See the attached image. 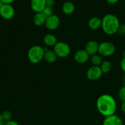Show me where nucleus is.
Masks as SVG:
<instances>
[{"mask_svg": "<svg viewBox=\"0 0 125 125\" xmlns=\"http://www.w3.org/2000/svg\"><path fill=\"white\" fill-rule=\"evenodd\" d=\"M96 108L98 112L106 117L115 114L116 103L115 98L109 94H102L96 101Z\"/></svg>", "mask_w": 125, "mask_h": 125, "instance_id": "f257e3e1", "label": "nucleus"}, {"mask_svg": "<svg viewBox=\"0 0 125 125\" xmlns=\"http://www.w3.org/2000/svg\"><path fill=\"white\" fill-rule=\"evenodd\" d=\"M120 25L119 19L113 14H106L102 18V29L107 35H111L117 33Z\"/></svg>", "mask_w": 125, "mask_h": 125, "instance_id": "f03ea898", "label": "nucleus"}, {"mask_svg": "<svg viewBox=\"0 0 125 125\" xmlns=\"http://www.w3.org/2000/svg\"><path fill=\"white\" fill-rule=\"evenodd\" d=\"M44 48L39 45H34L28 50V60L31 63L37 64L44 59Z\"/></svg>", "mask_w": 125, "mask_h": 125, "instance_id": "7ed1b4c3", "label": "nucleus"}, {"mask_svg": "<svg viewBox=\"0 0 125 125\" xmlns=\"http://www.w3.org/2000/svg\"><path fill=\"white\" fill-rule=\"evenodd\" d=\"M115 46L111 42L105 41L99 44L98 52L102 57H109L115 53Z\"/></svg>", "mask_w": 125, "mask_h": 125, "instance_id": "20e7f679", "label": "nucleus"}, {"mask_svg": "<svg viewBox=\"0 0 125 125\" xmlns=\"http://www.w3.org/2000/svg\"><path fill=\"white\" fill-rule=\"evenodd\" d=\"M53 51L58 57H66L71 53V48L69 45L65 42H58L53 46Z\"/></svg>", "mask_w": 125, "mask_h": 125, "instance_id": "39448f33", "label": "nucleus"}, {"mask_svg": "<svg viewBox=\"0 0 125 125\" xmlns=\"http://www.w3.org/2000/svg\"><path fill=\"white\" fill-rule=\"evenodd\" d=\"M103 73L99 66H91L87 72V77L90 81H97L100 79Z\"/></svg>", "mask_w": 125, "mask_h": 125, "instance_id": "423d86ee", "label": "nucleus"}, {"mask_svg": "<svg viewBox=\"0 0 125 125\" xmlns=\"http://www.w3.org/2000/svg\"><path fill=\"white\" fill-rule=\"evenodd\" d=\"M15 15V10L11 4H4L0 9V16L5 20H11Z\"/></svg>", "mask_w": 125, "mask_h": 125, "instance_id": "0eeeda50", "label": "nucleus"}, {"mask_svg": "<svg viewBox=\"0 0 125 125\" xmlns=\"http://www.w3.org/2000/svg\"><path fill=\"white\" fill-rule=\"evenodd\" d=\"M60 24V19L57 15L53 14L47 17L44 25L49 30L53 31L57 29Z\"/></svg>", "mask_w": 125, "mask_h": 125, "instance_id": "6e6552de", "label": "nucleus"}, {"mask_svg": "<svg viewBox=\"0 0 125 125\" xmlns=\"http://www.w3.org/2000/svg\"><path fill=\"white\" fill-rule=\"evenodd\" d=\"M98 48L99 43L95 40H90L87 43L84 50L89 55V56H91L98 53Z\"/></svg>", "mask_w": 125, "mask_h": 125, "instance_id": "1a4fd4ad", "label": "nucleus"}, {"mask_svg": "<svg viewBox=\"0 0 125 125\" xmlns=\"http://www.w3.org/2000/svg\"><path fill=\"white\" fill-rule=\"evenodd\" d=\"M89 55L85 50H79L74 54V60L78 63H85L89 60Z\"/></svg>", "mask_w": 125, "mask_h": 125, "instance_id": "9d476101", "label": "nucleus"}, {"mask_svg": "<svg viewBox=\"0 0 125 125\" xmlns=\"http://www.w3.org/2000/svg\"><path fill=\"white\" fill-rule=\"evenodd\" d=\"M102 125H123V122L120 117L113 114L105 117Z\"/></svg>", "mask_w": 125, "mask_h": 125, "instance_id": "9b49d317", "label": "nucleus"}, {"mask_svg": "<svg viewBox=\"0 0 125 125\" xmlns=\"http://www.w3.org/2000/svg\"><path fill=\"white\" fill-rule=\"evenodd\" d=\"M45 6V0H31V8L36 13L42 12Z\"/></svg>", "mask_w": 125, "mask_h": 125, "instance_id": "f8f14e48", "label": "nucleus"}, {"mask_svg": "<svg viewBox=\"0 0 125 125\" xmlns=\"http://www.w3.org/2000/svg\"><path fill=\"white\" fill-rule=\"evenodd\" d=\"M101 25L102 19L99 17H92L88 20V26L89 29L91 30H98V29L101 28Z\"/></svg>", "mask_w": 125, "mask_h": 125, "instance_id": "ddd939ff", "label": "nucleus"}, {"mask_svg": "<svg viewBox=\"0 0 125 125\" xmlns=\"http://www.w3.org/2000/svg\"><path fill=\"white\" fill-rule=\"evenodd\" d=\"M47 17L42 13V12L36 13L33 18V22L36 26H42L45 24Z\"/></svg>", "mask_w": 125, "mask_h": 125, "instance_id": "4468645a", "label": "nucleus"}, {"mask_svg": "<svg viewBox=\"0 0 125 125\" xmlns=\"http://www.w3.org/2000/svg\"><path fill=\"white\" fill-rule=\"evenodd\" d=\"M44 51H45V52H44V59L45 60L46 62L50 63H54V62H56L58 57L53 51V50H44Z\"/></svg>", "mask_w": 125, "mask_h": 125, "instance_id": "2eb2a0df", "label": "nucleus"}, {"mask_svg": "<svg viewBox=\"0 0 125 125\" xmlns=\"http://www.w3.org/2000/svg\"><path fill=\"white\" fill-rule=\"evenodd\" d=\"M43 41L45 45L47 46H54L58 42L55 35L51 34H46L43 39Z\"/></svg>", "mask_w": 125, "mask_h": 125, "instance_id": "dca6fc26", "label": "nucleus"}, {"mask_svg": "<svg viewBox=\"0 0 125 125\" xmlns=\"http://www.w3.org/2000/svg\"><path fill=\"white\" fill-rule=\"evenodd\" d=\"M62 10L64 14L69 15L72 14L75 10V6L71 1H66L62 4Z\"/></svg>", "mask_w": 125, "mask_h": 125, "instance_id": "f3484780", "label": "nucleus"}, {"mask_svg": "<svg viewBox=\"0 0 125 125\" xmlns=\"http://www.w3.org/2000/svg\"><path fill=\"white\" fill-rule=\"evenodd\" d=\"M100 70H102L103 73H108L110 72L112 70V63L109 61H104L99 66Z\"/></svg>", "mask_w": 125, "mask_h": 125, "instance_id": "a211bd4d", "label": "nucleus"}, {"mask_svg": "<svg viewBox=\"0 0 125 125\" xmlns=\"http://www.w3.org/2000/svg\"><path fill=\"white\" fill-rule=\"evenodd\" d=\"M90 60L93 66H99V67L103 61L102 59V56H100L99 54H96L91 56Z\"/></svg>", "mask_w": 125, "mask_h": 125, "instance_id": "6ab92c4d", "label": "nucleus"}, {"mask_svg": "<svg viewBox=\"0 0 125 125\" xmlns=\"http://www.w3.org/2000/svg\"><path fill=\"white\" fill-rule=\"evenodd\" d=\"M12 114L9 111H4L2 114H0V120L4 122H8L12 120Z\"/></svg>", "mask_w": 125, "mask_h": 125, "instance_id": "aec40b11", "label": "nucleus"}, {"mask_svg": "<svg viewBox=\"0 0 125 125\" xmlns=\"http://www.w3.org/2000/svg\"><path fill=\"white\" fill-rule=\"evenodd\" d=\"M42 13L47 18L50 16L53 15V10L51 7H49V6H45V8L42 10Z\"/></svg>", "mask_w": 125, "mask_h": 125, "instance_id": "412c9836", "label": "nucleus"}, {"mask_svg": "<svg viewBox=\"0 0 125 125\" xmlns=\"http://www.w3.org/2000/svg\"><path fill=\"white\" fill-rule=\"evenodd\" d=\"M118 97L121 101H125V86L123 85L118 92Z\"/></svg>", "mask_w": 125, "mask_h": 125, "instance_id": "4be33fe9", "label": "nucleus"}, {"mask_svg": "<svg viewBox=\"0 0 125 125\" xmlns=\"http://www.w3.org/2000/svg\"><path fill=\"white\" fill-rule=\"evenodd\" d=\"M117 33H118V34L121 35H125V24H120Z\"/></svg>", "mask_w": 125, "mask_h": 125, "instance_id": "5701e85b", "label": "nucleus"}, {"mask_svg": "<svg viewBox=\"0 0 125 125\" xmlns=\"http://www.w3.org/2000/svg\"><path fill=\"white\" fill-rule=\"evenodd\" d=\"M55 4V0H45V5L46 6L52 7Z\"/></svg>", "mask_w": 125, "mask_h": 125, "instance_id": "b1692460", "label": "nucleus"}, {"mask_svg": "<svg viewBox=\"0 0 125 125\" xmlns=\"http://www.w3.org/2000/svg\"><path fill=\"white\" fill-rule=\"evenodd\" d=\"M120 67L124 73H125V58H122L120 62Z\"/></svg>", "mask_w": 125, "mask_h": 125, "instance_id": "393cba45", "label": "nucleus"}, {"mask_svg": "<svg viewBox=\"0 0 125 125\" xmlns=\"http://www.w3.org/2000/svg\"><path fill=\"white\" fill-rule=\"evenodd\" d=\"M4 125H18V123H17V122L11 120L8 121V122H5Z\"/></svg>", "mask_w": 125, "mask_h": 125, "instance_id": "a878e982", "label": "nucleus"}, {"mask_svg": "<svg viewBox=\"0 0 125 125\" xmlns=\"http://www.w3.org/2000/svg\"><path fill=\"white\" fill-rule=\"evenodd\" d=\"M3 4H11L12 2H14L15 0H1Z\"/></svg>", "mask_w": 125, "mask_h": 125, "instance_id": "bb28decb", "label": "nucleus"}, {"mask_svg": "<svg viewBox=\"0 0 125 125\" xmlns=\"http://www.w3.org/2000/svg\"><path fill=\"white\" fill-rule=\"evenodd\" d=\"M107 2L110 4H115L117 3L119 1V0H106Z\"/></svg>", "mask_w": 125, "mask_h": 125, "instance_id": "cd10ccee", "label": "nucleus"}, {"mask_svg": "<svg viewBox=\"0 0 125 125\" xmlns=\"http://www.w3.org/2000/svg\"><path fill=\"white\" fill-rule=\"evenodd\" d=\"M121 109L122 111V112L124 114H125V101H122V103L121 105Z\"/></svg>", "mask_w": 125, "mask_h": 125, "instance_id": "c85d7f7f", "label": "nucleus"}, {"mask_svg": "<svg viewBox=\"0 0 125 125\" xmlns=\"http://www.w3.org/2000/svg\"><path fill=\"white\" fill-rule=\"evenodd\" d=\"M122 58H125V50L122 52Z\"/></svg>", "mask_w": 125, "mask_h": 125, "instance_id": "c756f323", "label": "nucleus"}, {"mask_svg": "<svg viewBox=\"0 0 125 125\" xmlns=\"http://www.w3.org/2000/svg\"><path fill=\"white\" fill-rule=\"evenodd\" d=\"M4 124H5V122H4V121L0 120V125H4Z\"/></svg>", "mask_w": 125, "mask_h": 125, "instance_id": "7c9ffc66", "label": "nucleus"}, {"mask_svg": "<svg viewBox=\"0 0 125 125\" xmlns=\"http://www.w3.org/2000/svg\"><path fill=\"white\" fill-rule=\"evenodd\" d=\"M3 4H4L2 3V1H1V0H0V9H1V7H2V6H3Z\"/></svg>", "mask_w": 125, "mask_h": 125, "instance_id": "2f4dec72", "label": "nucleus"}, {"mask_svg": "<svg viewBox=\"0 0 125 125\" xmlns=\"http://www.w3.org/2000/svg\"><path fill=\"white\" fill-rule=\"evenodd\" d=\"M123 85H125V75L123 78Z\"/></svg>", "mask_w": 125, "mask_h": 125, "instance_id": "473e14b6", "label": "nucleus"}]
</instances>
